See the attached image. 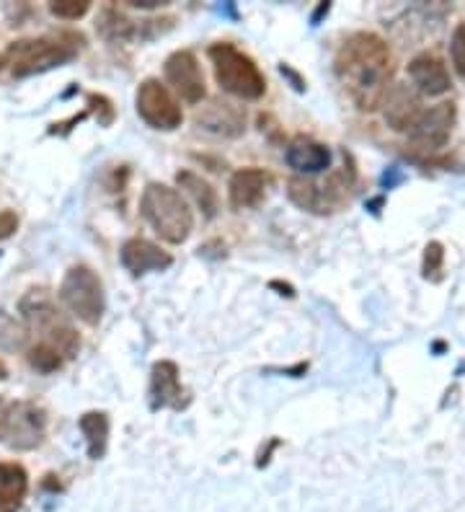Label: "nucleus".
Masks as SVG:
<instances>
[{"label":"nucleus","instance_id":"f257e3e1","mask_svg":"<svg viewBox=\"0 0 465 512\" xmlns=\"http://www.w3.org/2000/svg\"><path fill=\"white\" fill-rule=\"evenodd\" d=\"M334 70L354 107L360 112H375L391 86L393 57L383 37L357 32L341 44Z\"/></svg>","mask_w":465,"mask_h":512},{"label":"nucleus","instance_id":"f03ea898","mask_svg":"<svg viewBox=\"0 0 465 512\" xmlns=\"http://www.w3.org/2000/svg\"><path fill=\"white\" fill-rule=\"evenodd\" d=\"M19 311L26 321V329L39 334V342L50 344L62 357H75L81 350V337L70 326V321L62 316L55 306L52 295L44 288H34L21 298Z\"/></svg>","mask_w":465,"mask_h":512},{"label":"nucleus","instance_id":"7ed1b4c3","mask_svg":"<svg viewBox=\"0 0 465 512\" xmlns=\"http://www.w3.org/2000/svg\"><path fill=\"white\" fill-rule=\"evenodd\" d=\"M83 47L81 34L60 32V34H44L37 39H21L8 47L6 57L11 63V70L16 78L24 75L42 73V70L60 68V65L70 63Z\"/></svg>","mask_w":465,"mask_h":512},{"label":"nucleus","instance_id":"20e7f679","mask_svg":"<svg viewBox=\"0 0 465 512\" xmlns=\"http://www.w3.org/2000/svg\"><path fill=\"white\" fill-rule=\"evenodd\" d=\"M140 213L148 220L150 228L168 244H184L194 228V215L181 192L166 187V184L153 182L145 187L143 197H140Z\"/></svg>","mask_w":465,"mask_h":512},{"label":"nucleus","instance_id":"39448f33","mask_svg":"<svg viewBox=\"0 0 465 512\" xmlns=\"http://www.w3.org/2000/svg\"><path fill=\"white\" fill-rule=\"evenodd\" d=\"M207 55H210L212 70H215L217 86L223 91L243 101H256L264 96L267 81H264L261 70L256 68V63L246 52H241L228 42H217L207 50Z\"/></svg>","mask_w":465,"mask_h":512},{"label":"nucleus","instance_id":"423d86ee","mask_svg":"<svg viewBox=\"0 0 465 512\" xmlns=\"http://www.w3.org/2000/svg\"><path fill=\"white\" fill-rule=\"evenodd\" d=\"M354 184V171L344 169L339 174H331L326 182H313V179H305V176H295L287 184V194L290 200L300 207V210H308V213L316 215H331L339 213L341 207L349 202V194H352Z\"/></svg>","mask_w":465,"mask_h":512},{"label":"nucleus","instance_id":"0eeeda50","mask_svg":"<svg viewBox=\"0 0 465 512\" xmlns=\"http://www.w3.org/2000/svg\"><path fill=\"white\" fill-rule=\"evenodd\" d=\"M60 300L73 316H78L88 326H96L104 316V285H101L99 275L86 264H75L65 272L60 285Z\"/></svg>","mask_w":465,"mask_h":512},{"label":"nucleus","instance_id":"6e6552de","mask_svg":"<svg viewBox=\"0 0 465 512\" xmlns=\"http://www.w3.org/2000/svg\"><path fill=\"white\" fill-rule=\"evenodd\" d=\"M47 432V414L34 401H8L0 440L13 450H34Z\"/></svg>","mask_w":465,"mask_h":512},{"label":"nucleus","instance_id":"1a4fd4ad","mask_svg":"<svg viewBox=\"0 0 465 512\" xmlns=\"http://www.w3.org/2000/svg\"><path fill=\"white\" fill-rule=\"evenodd\" d=\"M135 107L137 114L143 117L145 125H150L153 130L171 132L176 127H181V122H184L179 101L174 99V94L161 81H155V78H145L137 86Z\"/></svg>","mask_w":465,"mask_h":512},{"label":"nucleus","instance_id":"9d476101","mask_svg":"<svg viewBox=\"0 0 465 512\" xmlns=\"http://www.w3.org/2000/svg\"><path fill=\"white\" fill-rule=\"evenodd\" d=\"M455 125V104L453 101H440L432 109H424L422 117L416 119V125L409 130L411 148L422 153H437L447 145L453 135Z\"/></svg>","mask_w":465,"mask_h":512},{"label":"nucleus","instance_id":"9b49d317","mask_svg":"<svg viewBox=\"0 0 465 512\" xmlns=\"http://www.w3.org/2000/svg\"><path fill=\"white\" fill-rule=\"evenodd\" d=\"M163 73H166V81L174 86V91L186 104H199V101L205 99V75H202V68H199V60L194 52L176 50L174 55H168Z\"/></svg>","mask_w":465,"mask_h":512},{"label":"nucleus","instance_id":"f8f14e48","mask_svg":"<svg viewBox=\"0 0 465 512\" xmlns=\"http://www.w3.org/2000/svg\"><path fill=\"white\" fill-rule=\"evenodd\" d=\"M189 404V394L181 386L179 365L171 360H158L150 370V406L158 409H184Z\"/></svg>","mask_w":465,"mask_h":512},{"label":"nucleus","instance_id":"ddd939ff","mask_svg":"<svg viewBox=\"0 0 465 512\" xmlns=\"http://www.w3.org/2000/svg\"><path fill=\"white\" fill-rule=\"evenodd\" d=\"M119 259H122V267L135 277L148 275V272H163V269L174 264V256L163 251L158 244H153V241H148V238L124 241Z\"/></svg>","mask_w":465,"mask_h":512},{"label":"nucleus","instance_id":"4468645a","mask_svg":"<svg viewBox=\"0 0 465 512\" xmlns=\"http://www.w3.org/2000/svg\"><path fill=\"white\" fill-rule=\"evenodd\" d=\"M197 125L205 127L212 135H223V138H238L246 130V112L230 101H210L202 112L197 114Z\"/></svg>","mask_w":465,"mask_h":512},{"label":"nucleus","instance_id":"2eb2a0df","mask_svg":"<svg viewBox=\"0 0 465 512\" xmlns=\"http://www.w3.org/2000/svg\"><path fill=\"white\" fill-rule=\"evenodd\" d=\"M385 122L396 132H409L416 125V119L422 117V101L409 86H393L391 94H385Z\"/></svg>","mask_w":465,"mask_h":512},{"label":"nucleus","instance_id":"dca6fc26","mask_svg":"<svg viewBox=\"0 0 465 512\" xmlns=\"http://www.w3.org/2000/svg\"><path fill=\"white\" fill-rule=\"evenodd\" d=\"M409 75L414 86L427 96H442L453 88V81H450V73H447L445 63L440 57L429 55V52H422L416 55L409 63Z\"/></svg>","mask_w":465,"mask_h":512},{"label":"nucleus","instance_id":"f3484780","mask_svg":"<svg viewBox=\"0 0 465 512\" xmlns=\"http://www.w3.org/2000/svg\"><path fill=\"white\" fill-rule=\"evenodd\" d=\"M285 161L292 171L313 176L321 174L331 166V150L323 143L310 138H295L285 150Z\"/></svg>","mask_w":465,"mask_h":512},{"label":"nucleus","instance_id":"a211bd4d","mask_svg":"<svg viewBox=\"0 0 465 512\" xmlns=\"http://www.w3.org/2000/svg\"><path fill=\"white\" fill-rule=\"evenodd\" d=\"M269 176L261 169H241L233 174L228 184V197L230 207L236 210H248V207H256L267 192Z\"/></svg>","mask_w":465,"mask_h":512},{"label":"nucleus","instance_id":"6ab92c4d","mask_svg":"<svg viewBox=\"0 0 465 512\" xmlns=\"http://www.w3.org/2000/svg\"><path fill=\"white\" fill-rule=\"evenodd\" d=\"M153 24H158V21H132L127 19L124 13L114 11V8H104L99 16V21H96V29H99L101 37L106 39V42H135V39H140L143 42L145 34L143 29H153Z\"/></svg>","mask_w":465,"mask_h":512},{"label":"nucleus","instance_id":"aec40b11","mask_svg":"<svg viewBox=\"0 0 465 512\" xmlns=\"http://www.w3.org/2000/svg\"><path fill=\"white\" fill-rule=\"evenodd\" d=\"M29 492V476L21 463H0V512H16Z\"/></svg>","mask_w":465,"mask_h":512},{"label":"nucleus","instance_id":"412c9836","mask_svg":"<svg viewBox=\"0 0 465 512\" xmlns=\"http://www.w3.org/2000/svg\"><path fill=\"white\" fill-rule=\"evenodd\" d=\"M176 182H179V187L184 189V192H189V197L197 202V207L205 213V218H215L217 210H220V200H217V192L212 189L210 182H205L202 176H197L189 169L179 171V174H176Z\"/></svg>","mask_w":465,"mask_h":512},{"label":"nucleus","instance_id":"4be33fe9","mask_svg":"<svg viewBox=\"0 0 465 512\" xmlns=\"http://www.w3.org/2000/svg\"><path fill=\"white\" fill-rule=\"evenodd\" d=\"M78 427L88 443V458L93 461L104 458L106 445H109V417L104 412H86L78 419Z\"/></svg>","mask_w":465,"mask_h":512},{"label":"nucleus","instance_id":"5701e85b","mask_svg":"<svg viewBox=\"0 0 465 512\" xmlns=\"http://www.w3.org/2000/svg\"><path fill=\"white\" fill-rule=\"evenodd\" d=\"M26 357H29L31 368L39 370V373H55V370L62 368V360H65L55 347L44 342H37L34 347H29V355Z\"/></svg>","mask_w":465,"mask_h":512},{"label":"nucleus","instance_id":"b1692460","mask_svg":"<svg viewBox=\"0 0 465 512\" xmlns=\"http://www.w3.org/2000/svg\"><path fill=\"white\" fill-rule=\"evenodd\" d=\"M442 267H445V246H442L440 241H429L427 249H424V259H422L424 280L440 282Z\"/></svg>","mask_w":465,"mask_h":512},{"label":"nucleus","instance_id":"393cba45","mask_svg":"<svg viewBox=\"0 0 465 512\" xmlns=\"http://www.w3.org/2000/svg\"><path fill=\"white\" fill-rule=\"evenodd\" d=\"M29 331L21 329L6 311H0V350H21Z\"/></svg>","mask_w":465,"mask_h":512},{"label":"nucleus","instance_id":"a878e982","mask_svg":"<svg viewBox=\"0 0 465 512\" xmlns=\"http://www.w3.org/2000/svg\"><path fill=\"white\" fill-rule=\"evenodd\" d=\"M88 11H91V3H88V0H52L50 3L52 16L65 21L83 19Z\"/></svg>","mask_w":465,"mask_h":512},{"label":"nucleus","instance_id":"bb28decb","mask_svg":"<svg viewBox=\"0 0 465 512\" xmlns=\"http://www.w3.org/2000/svg\"><path fill=\"white\" fill-rule=\"evenodd\" d=\"M450 60L460 78H465V24L455 26L453 37H450Z\"/></svg>","mask_w":465,"mask_h":512},{"label":"nucleus","instance_id":"cd10ccee","mask_svg":"<svg viewBox=\"0 0 465 512\" xmlns=\"http://www.w3.org/2000/svg\"><path fill=\"white\" fill-rule=\"evenodd\" d=\"M16 231H19V218H16V213H11V210L0 213V241L11 238Z\"/></svg>","mask_w":465,"mask_h":512},{"label":"nucleus","instance_id":"c85d7f7f","mask_svg":"<svg viewBox=\"0 0 465 512\" xmlns=\"http://www.w3.org/2000/svg\"><path fill=\"white\" fill-rule=\"evenodd\" d=\"M130 8H158L163 6V0H127Z\"/></svg>","mask_w":465,"mask_h":512},{"label":"nucleus","instance_id":"c756f323","mask_svg":"<svg viewBox=\"0 0 465 512\" xmlns=\"http://www.w3.org/2000/svg\"><path fill=\"white\" fill-rule=\"evenodd\" d=\"M269 288H277V290H282V295H287V298H292V295H295V290H292V285H282V282H269Z\"/></svg>","mask_w":465,"mask_h":512},{"label":"nucleus","instance_id":"7c9ffc66","mask_svg":"<svg viewBox=\"0 0 465 512\" xmlns=\"http://www.w3.org/2000/svg\"><path fill=\"white\" fill-rule=\"evenodd\" d=\"M6 406H8V401L0 396V427H3V417H6Z\"/></svg>","mask_w":465,"mask_h":512},{"label":"nucleus","instance_id":"2f4dec72","mask_svg":"<svg viewBox=\"0 0 465 512\" xmlns=\"http://www.w3.org/2000/svg\"><path fill=\"white\" fill-rule=\"evenodd\" d=\"M6 378H8V368H6V363L0 360V381H6Z\"/></svg>","mask_w":465,"mask_h":512},{"label":"nucleus","instance_id":"473e14b6","mask_svg":"<svg viewBox=\"0 0 465 512\" xmlns=\"http://www.w3.org/2000/svg\"><path fill=\"white\" fill-rule=\"evenodd\" d=\"M0 63H3V57H0Z\"/></svg>","mask_w":465,"mask_h":512}]
</instances>
